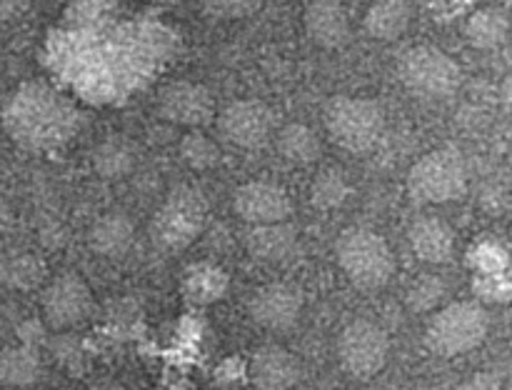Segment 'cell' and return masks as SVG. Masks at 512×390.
I'll list each match as a JSON object with an SVG mask.
<instances>
[{
	"label": "cell",
	"instance_id": "cell-1",
	"mask_svg": "<svg viewBox=\"0 0 512 390\" xmlns=\"http://www.w3.org/2000/svg\"><path fill=\"white\" fill-rule=\"evenodd\" d=\"M335 260L345 278L360 290L385 288L395 275V253L388 240L370 228H348L335 240Z\"/></svg>",
	"mask_w": 512,
	"mask_h": 390
},
{
	"label": "cell",
	"instance_id": "cell-2",
	"mask_svg": "<svg viewBox=\"0 0 512 390\" xmlns=\"http://www.w3.org/2000/svg\"><path fill=\"white\" fill-rule=\"evenodd\" d=\"M408 195L420 205H443L463 198L468 188V165L453 145L420 155L405 178Z\"/></svg>",
	"mask_w": 512,
	"mask_h": 390
},
{
	"label": "cell",
	"instance_id": "cell-3",
	"mask_svg": "<svg viewBox=\"0 0 512 390\" xmlns=\"http://www.w3.org/2000/svg\"><path fill=\"white\" fill-rule=\"evenodd\" d=\"M325 128L335 145L348 153H368L385 130V113L378 100L360 95H335L323 110Z\"/></svg>",
	"mask_w": 512,
	"mask_h": 390
},
{
	"label": "cell",
	"instance_id": "cell-4",
	"mask_svg": "<svg viewBox=\"0 0 512 390\" xmlns=\"http://www.w3.org/2000/svg\"><path fill=\"white\" fill-rule=\"evenodd\" d=\"M490 318L475 300H455L443 305L425 328V345L440 358H458L485 340Z\"/></svg>",
	"mask_w": 512,
	"mask_h": 390
},
{
	"label": "cell",
	"instance_id": "cell-5",
	"mask_svg": "<svg viewBox=\"0 0 512 390\" xmlns=\"http://www.w3.org/2000/svg\"><path fill=\"white\" fill-rule=\"evenodd\" d=\"M398 70L405 88L425 98L453 95L463 83V70L458 60L435 45H413L405 50Z\"/></svg>",
	"mask_w": 512,
	"mask_h": 390
},
{
	"label": "cell",
	"instance_id": "cell-6",
	"mask_svg": "<svg viewBox=\"0 0 512 390\" xmlns=\"http://www.w3.org/2000/svg\"><path fill=\"white\" fill-rule=\"evenodd\" d=\"M208 218L205 198L195 188L180 185L165 198L150 223V233L165 250H183L193 243Z\"/></svg>",
	"mask_w": 512,
	"mask_h": 390
},
{
	"label": "cell",
	"instance_id": "cell-7",
	"mask_svg": "<svg viewBox=\"0 0 512 390\" xmlns=\"http://www.w3.org/2000/svg\"><path fill=\"white\" fill-rule=\"evenodd\" d=\"M390 338L375 320L358 318L338 335L340 368L358 380L375 378L388 365Z\"/></svg>",
	"mask_w": 512,
	"mask_h": 390
},
{
	"label": "cell",
	"instance_id": "cell-8",
	"mask_svg": "<svg viewBox=\"0 0 512 390\" xmlns=\"http://www.w3.org/2000/svg\"><path fill=\"white\" fill-rule=\"evenodd\" d=\"M43 320L53 330H70L93 315L95 298L88 283L75 273H60L43 290Z\"/></svg>",
	"mask_w": 512,
	"mask_h": 390
},
{
	"label": "cell",
	"instance_id": "cell-9",
	"mask_svg": "<svg viewBox=\"0 0 512 390\" xmlns=\"http://www.w3.org/2000/svg\"><path fill=\"white\" fill-rule=\"evenodd\" d=\"M220 138L240 150H258L270 140L275 130V113L255 98L233 100L215 118Z\"/></svg>",
	"mask_w": 512,
	"mask_h": 390
},
{
	"label": "cell",
	"instance_id": "cell-10",
	"mask_svg": "<svg viewBox=\"0 0 512 390\" xmlns=\"http://www.w3.org/2000/svg\"><path fill=\"white\" fill-rule=\"evenodd\" d=\"M233 210L250 225L288 223L293 215V200L288 190L273 180H248L233 193Z\"/></svg>",
	"mask_w": 512,
	"mask_h": 390
},
{
	"label": "cell",
	"instance_id": "cell-11",
	"mask_svg": "<svg viewBox=\"0 0 512 390\" xmlns=\"http://www.w3.org/2000/svg\"><path fill=\"white\" fill-rule=\"evenodd\" d=\"M158 113L170 123L198 130L213 120L215 98L203 83L175 80V83H168L160 90Z\"/></svg>",
	"mask_w": 512,
	"mask_h": 390
},
{
	"label": "cell",
	"instance_id": "cell-12",
	"mask_svg": "<svg viewBox=\"0 0 512 390\" xmlns=\"http://www.w3.org/2000/svg\"><path fill=\"white\" fill-rule=\"evenodd\" d=\"M250 318L270 333H285L295 328L303 313V293L293 283H265L250 295Z\"/></svg>",
	"mask_w": 512,
	"mask_h": 390
},
{
	"label": "cell",
	"instance_id": "cell-13",
	"mask_svg": "<svg viewBox=\"0 0 512 390\" xmlns=\"http://www.w3.org/2000/svg\"><path fill=\"white\" fill-rule=\"evenodd\" d=\"M248 373L258 390H293L300 383L303 365L283 345H263L250 358Z\"/></svg>",
	"mask_w": 512,
	"mask_h": 390
},
{
	"label": "cell",
	"instance_id": "cell-14",
	"mask_svg": "<svg viewBox=\"0 0 512 390\" xmlns=\"http://www.w3.org/2000/svg\"><path fill=\"white\" fill-rule=\"evenodd\" d=\"M303 25L308 38L318 48H343L350 38V13L340 3H310L303 10Z\"/></svg>",
	"mask_w": 512,
	"mask_h": 390
},
{
	"label": "cell",
	"instance_id": "cell-15",
	"mask_svg": "<svg viewBox=\"0 0 512 390\" xmlns=\"http://www.w3.org/2000/svg\"><path fill=\"white\" fill-rule=\"evenodd\" d=\"M408 240L413 253L425 263L440 265L453 258L455 253V233L443 218L435 215H420L413 220L408 230Z\"/></svg>",
	"mask_w": 512,
	"mask_h": 390
},
{
	"label": "cell",
	"instance_id": "cell-16",
	"mask_svg": "<svg viewBox=\"0 0 512 390\" xmlns=\"http://www.w3.org/2000/svg\"><path fill=\"white\" fill-rule=\"evenodd\" d=\"M298 233L290 223H270V225H250L243 243L253 260L265 265L280 263L288 258L295 248Z\"/></svg>",
	"mask_w": 512,
	"mask_h": 390
},
{
	"label": "cell",
	"instance_id": "cell-17",
	"mask_svg": "<svg viewBox=\"0 0 512 390\" xmlns=\"http://www.w3.org/2000/svg\"><path fill=\"white\" fill-rule=\"evenodd\" d=\"M135 225L123 213H105L90 225L88 245L103 258H120L133 248Z\"/></svg>",
	"mask_w": 512,
	"mask_h": 390
},
{
	"label": "cell",
	"instance_id": "cell-18",
	"mask_svg": "<svg viewBox=\"0 0 512 390\" xmlns=\"http://www.w3.org/2000/svg\"><path fill=\"white\" fill-rule=\"evenodd\" d=\"M43 375V360L28 345H8L0 350V383L8 388H30Z\"/></svg>",
	"mask_w": 512,
	"mask_h": 390
},
{
	"label": "cell",
	"instance_id": "cell-19",
	"mask_svg": "<svg viewBox=\"0 0 512 390\" xmlns=\"http://www.w3.org/2000/svg\"><path fill=\"white\" fill-rule=\"evenodd\" d=\"M275 148L288 163L293 165H310L323 153L318 133L305 123H288L275 135Z\"/></svg>",
	"mask_w": 512,
	"mask_h": 390
},
{
	"label": "cell",
	"instance_id": "cell-20",
	"mask_svg": "<svg viewBox=\"0 0 512 390\" xmlns=\"http://www.w3.org/2000/svg\"><path fill=\"white\" fill-rule=\"evenodd\" d=\"M228 275L213 263H198L185 270L183 275V293L190 303L210 305L218 303L228 293Z\"/></svg>",
	"mask_w": 512,
	"mask_h": 390
},
{
	"label": "cell",
	"instance_id": "cell-21",
	"mask_svg": "<svg viewBox=\"0 0 512 390\" xmlns=\"http://www.w3.org/2000/svg\"><path fill=\"white\" fill-rule=\"evenodd\" d=\"M93 168L100 178L120 180L135 168V150L123 135H108L93 148Z\"/></svg>",
	"mask_w": 512,
	"mask_h": 390
},
{
	"label": "cell",
	"instance_id": "cell-22",
	"mask_svg": "<svg viewBox=\"0 0 512 390\" xmlns=\"http://www.w3.org/2000/svg\"><path fill=\"white\" fill-rule=\"evenodd\" d=\"M413 8L408 3H378L365 10L363 28L378 40H395L410 28Z\"/></svg>",
	"mask_w": 512,
	"mask_h": 390
},
{
	"label": "cell",
	"instance_id": "cell-23",
	"mask_svg": "<svg viewBox=\"0 0 512 390\" xmlns=\"http://www.w3.org/2000/svg\"><path fill=\"white\" fill-rule=\"evenodd\" d=\"M508 35V15L500 8L473 10L465 20V38L475 48H495Z\"/></svg>",
	"mask_w": 512,
	"mask_h": 390
},
{
	"label": "cell",
	"instance_id": "cell-24",
	"mask_svg": "<svg viewBox=\"0 0 512 390\" xmlns=\"http://www.w3.org/2000/svg\"><path fill=\"white\" fill-rule=\"evenodd\" d=\"M45 278L43 260L33 253H15L0 258V285L15 290L38 288Z\"/></svg>",
	"mask_w": 512,
	"mask_h": 390
},
{
	"label": "cell",
	"instance_id": "cell-25",
	"mask_svg": "<svg viewBox=\"0 0 512 390\" xmlns=\"http://www.w3.org/2000/svg\"><path fill=\"white\" fill-rule=\"evenodd\" d=\"M350 183L340 170L325 168L315 175L313 185H310V200L315 208L320 210H335L348 200Z\"/></svg>",
	"mask_w": 512,
	"mask_h": 390
},
{
	"label": "cell",
	"instance_id": "cell-26",
	"mask_svg": "<svg viewBox=\"0 0 512 390\" xmlns=\"http://www.w3.org/2000/svg\"><path fill=\"white\" fill-rule=\"evenodd\" d=\"M445 295H448L445 280L440 275L425 273L410 283L408 293H405V305L413 313H430V310H435L443 303Z\"/></svg>",
	"mask_w": 512,
	"mask_h": 390
},
{
	"label": "cell",
	"instance_id": "cell-27",
	"mask_svg": "<svg viewBox=\"0 0 512 390\" xmlns=\"http://www.w3.org/2000/svg\"><path fill=\"white\" fill-rule=\"evenodd\" d=\"M180 158L188 168L208 170L220 163V148L213 138L203 135L200 130H193L180 140Z\"/></svg>",
	"mask_w": 512,
	"mask_h": 390
},
{
	"label": "cell",
	"instance_id": "cell-28",
	"mask_svg": "<svg viewBox=\"0 0 512 390\" xmlns=\"http://www.w3.org/2000/svg\"><path fill=\"white\" fill-rule=\"evenodd\" d=\"M470 265H475L480 275H500L508 268V253H505L503 245H498L493 240H480L475 243V248L470 250Z\"/></svg>",
	"mask_w": 512,
	"mask_h": 390
},
{
	"label": "cell",
	"instance_id": "cell-29",
	"mask_svg": "<svg viewBox=\"0 0 512 390\" xmlns=\"http://www.w3.org/2000/svg\"><path fill=\"white\" fill-rule=\"evenodd\" d=\"M475 288H478L480 298L493 300V303H505L510 298V283L505 278V273L500 275H478L475 280Z\"/></svg>",
	"mask_w": 512,
	"mask_h": 390
},
{
	"label": "cell",
	"instance_id": "cell-30",
	"mask_svg": "<svg viewBox=\"0 0 512 390\" xmlns=\"http://www.w3.org/2000/svg\"><path fill=\"white\" fill-rule=\"evenodd\" d=\"M458 390H503V383L490 373H475L468 380H463Z\"/></svg>",
	"mask_w": 512,
	"mask_h": 390
},
{
	"label": "cell",
	"instance_id": "cell-31",
	"mask_svg": "<svg viewBox=\"0 0 512 390\" xmlns=\"http://www.w3.org/2000/svg\"><path fill=\"white\" fill-rule=\"evenodd\" d=\"M18 333H20V345H28V348H35V350H38V343L45 335L38 320H25V323L20 325Z\"/></svg>",
	"mask_w": 512,
	"mask_h": 390
},
{
	"label": "cell",
	"instance_id": "cell-32",
	"mask_svg": "<svg viewBox=\"0 0 512 390\" xmlns=\"http://www.w3.org/2000/svg\"><path fill=\"white\" fill-rule=\"evenodd\" d=\"M430 13L438 15L440 20L458 18V15L468 13V5H465V3H455V5H450V3H435V5H430Z\"/></svg>",
	"mask_w": 512,
	"mask_h": 390
},
{
	"label": "cell",
	"instance_id": "cell-33",
	"mask_svg": "<svg viewBox=\"0 0 512 390\" xmlns=\"http://www.w3.org/2000/svg\"><path fill=\"white\" fill-rule=\"evenodd\" d=\"M25 8H28L25 3H0V23L15 20L20 13H25Z\"/></svg>",
	"mask_w": 512,
	"mask_h": 390
},
{
	"label": "cell",
	"instance_id": "cell-34",
	"mask_svg": "<svg viewBox=\"0 0 512 390\" xmlns=\"http://www.w3.org/2000/svg\"><path fill=\"white\" fill-rule=\"evenodd\" d=\"M13 225V210H10L8 200L0 195V235L8 233V228Z\"/></svg>",
	"mask_w": 512,
	"mask_h": 390
},
{
	"label": "cell",
	"instance_id": "cell-35",
	"mask_svg": "<svg viewBox=\"0 0 512 390\" xmlns=\"http://www.w3.org/2000/svg\"><path fill=\"white\" fill-rule=\"evenodd\" d=\"M88 390H125V388H123V385L118 383V380H113V378H103V380H98V383L90 385Z\"/></svg>",
	"mask_w": 512,
	"mask_h": 390
}]
</instances>
